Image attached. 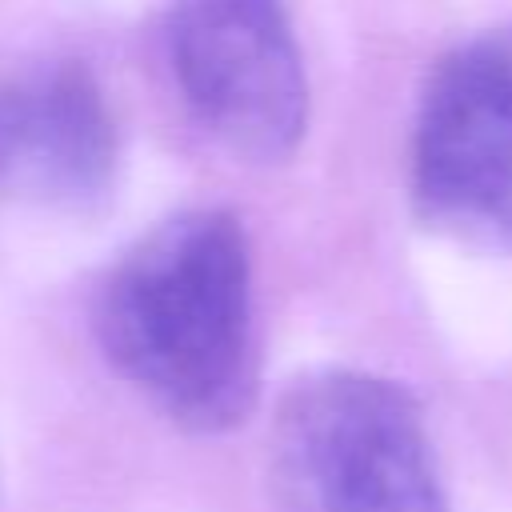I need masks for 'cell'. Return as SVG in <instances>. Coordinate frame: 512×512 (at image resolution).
<instances>
[{"label": "cell", "mask_w": 512, "mask_h": 512, "mask_svg": "<svg viewBox=\"0 0 512 512\" xmlns=\"http://www.w3.org/2000/svg\"><path fill=\"white\" fill-rule=\"evenodd\" d=\"M92 332L108 368L168 424L220 436L260 396L252 248L224 208L180 212L104 272Z\"/></svg>", "instance_id": "cell-1"}, {"label": "cell", "mask_w": 512, "mask_h": 512, "mask_svg": "<svg viewBox=\"0 0 512 512\" xmlns=\"http://www.w3.org/2000/svg\"><path fill=\"white\" fill-rule=\"evenodd\" d=\"M168 60L196 124L248 164H284L308 132V76L284 0H176Z\"/></svg>", "instance_id": "cell-4"}, {"label": "cell", "mask_w": 512, "mask_h": 512, "mask_svg": "<svg viewBox=\"0 0 512 512\" xmlns=\"http://www.w3.org/2000/svg\"><path fill=\"white\" fill-rule=\"evenodd\" d=\"M408 196L420 228L512 256V24L460 40L428 72Z\"/></svg>", "instance_id": "cell-3"}, {"label": "cell", "mask_w": 512, "mask_h": 512, "mask_svg": "<svg viewBox=\"0 0 512 512\" xmlns=\"http://www.w3.org/2000/svg\"><path fill=\"white\" fill-rule=\"evenodd\" d=\"M272 512H452L420 400L376 372L292 380L268 432Z\"/></svg>", "instance_id": "cell-2"}, {"label": "cell", "mask_w": 512, "mask_h": 512, "mask_svg": "<svg viewBox=\"0 0 512 512\" xmlns=\"http://www.w3.org/2000/svg\"><path fill=\"white\" fill-rule=\"evenodd\" d=\"M116 176V116L84 64H44L0 84V196L84 216L108 204Z\"/></svg>", "instance_id": "cell-5"}]
</instances>
